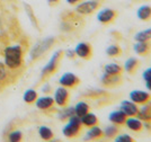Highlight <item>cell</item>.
Wrapping results in <instances>:
<instances>
[{
    "instance_id": "cell-1",
    "label": "cell",
    "mask_w": 151,
    "mask_h": 142,
    "mask_svg": "<svg viewBox=\"0 0 151 142\" xmlns=\"http://www.w3.org/2000/svg\"><path fill=\"white\" fill-rule=\"evenodd\" d=\"M85 25L83 18L77 12H64L62 15L61 30L64 32H75Z\"/></svg>"
},
{
    "instance_id": "cell-2",
    "label": "cell",
    "mask_w": 151,
    "mask_h": 142,
    "mask_svg": "<svg viewBox=\"0 0 151 142\" xmlns=\"http://www.w3.org/2000/svg\"><path fill=\"white\" fill-rule=\"evenodd\" d=\"M4 56H5V64L10 69L18 68L23 62V50L19 45L6 48Z\"/></svg>"
},
{
    "instance_id": "cell-3",
    "label": "cell",
    "mask_w": 151,
    "mask_h": 142,
    "mask_svg": "<svg viewBox=\"0 0 151 142\" xmlns=\"http://www.w3.org/2000/svg\"><path fill=\"white\" fill-rule=\"evenodd\" d=\"M63 56H64V52L62 50H59L52 56L50 61L45 64L44 68L41 71V81L47 80L59 70V66H60V62L62 60Z\"/></svg>"
},
{
    "instance_id": "cell-4",
    "label": "cell",
    "mask_w": 151,
    "mask_h": 142,
    "mask_svg": "<svg viewBox=\"0 0 151 142\" xmlns=\"http://www.w3.org/2000/svg\"><path fill=\"white\" fill-rule=\"evenodd\" d=\"M82 129H83V126L81 124V117L73 114L68 118V124L63 128L62 133L63 136L68 139H75V138L80 136Z\"/></svg>"
},
{
    "instance_id": "cell-5",
    "label": "cell",
    "mask_w": 151,
    "mask_h": 142,
    "mask_svg": "<svg viewBox=\"0 0 151 142\" xmlns=\"http://www.w3.org/2000/svg\"><path fill=\"white\" fill-rule=\"evenodd\" d=\"M55 42H57V38H55V37H46L44 40L37 42V43L33 46V49H32L31 52H29L31 61L37 60L38 58L44 56L45 53L55 44Z\"/></svg>"
},
{
    "instance_id": "cell-6",
    "label": "cell",
    "mask_w": 151,
    "mask_h": 142,
    "mask_svg": "<svg viewBox=\"0 0 151 142\" xmlns=\"http://www.w3.org/2000/svg\"><path fill=\"white\" fill-rule=\"evenodd\" d=\"M101 7V1L99 0H88V1H81L76 6V10L81 16H88L96 12Z\"/></svg>"
},
{
    "instance_id": "cell-7",
    "label": "cell",
    "mask_w": 151,
    "mask_h": 142,
    "mask_svg": "<svg viewBox=\"0 0 151 142\" xmlns=\"http://www.w3.org/2000/svg\"><path fill=\"white\" fill-rule=\"evenodd\" d=\"M124 82V77L123 74H103L101 78V85L105 89H114L123 85Z\"/></svg>"
},
{
    "instance_id": "cell-8",
    "label": "cell",
    "mask_w": 151,
    "mask_h": 142,
    "mask_svg": "<svg viewBox=\"0 0 151 142\" xmlns=\"http://www.w3.org/2000/svg\"><path fill=\"white\" fill-rule=\"evenodd\" d=\"M83 96L89 99H93V100L98 102V103H97V104H99L98 107H103V106H105V105H108L109 102H111V98H112V95L108 93V92L99 90V89L89 90V92H87Z\"/></svg>"
},
{
    "instance_id": "cell-9",
    "label": "cell",
    "mask_w": 151,
    "mask_h": 142,
    "mask_svg": "<svg viewBox=\"0 0 151 142\" xmlns=\"http://www.w3.org/2000/svg\"><path fill=\"white\" fill-rule=\"evenodd\" d=\"M119 17V12L112 9V8H105L98 12L97 15V20L104 26H108L111 24H114L115 20Z\"/></svg>"
},
{
    "instance_id": "cell-10",
    "label": "cell",
    "mask_w": 151,
    "mask_h": 142,
    "mask_svg": "<svg viewBox=\"0 0 151 142\" xmlns=\"http://www.w3.org/2000/svg\"><path fill=\"white\" fill-rule=\"evenodd\" d=\"M80 82H81L80 78L72 72H65L59 79V84L68 89H75L80 85Z\"/></svg>"
},
{
    "instance_id": "cell-11",
    "label": "cell",
    "mask_w": 151,
    "mask_h": 142,
    "mask_svg": "<svg viewBox=\"0 0 151 142\" xmlns=\"http://www.w3.org/2000/svg\"><path fill=\"white\" fill-rule=\"evenodd\" d=\"M54 103L60 107H67L70 102V93L69 89L65 87L60 86L54 92Z\"/></svg>"
},
{
    "instance_id": "cell-12",
    "label": "cell",
    "mask_w": 151,
    "mask_h": 142,
    "mask_svg": "<svg viewBox=\"0 0 151 142\" xmlns=\"http://www.w3.org/2000/svg\"><path fill=\"white\" fill-rule=\"evenodd\" d=\"M76 56L82 60L89 61L93 58V46L88 42H81L79 43L75 49Z\"/></svg>"
},
{
    "instance_id": "cell-13",
    "label": "cell",
    "mask_w": 151,
    "mask_h": 142,
    "mask_svg": "<svg viewBox=\"0 0 151 142\" xmlns=\"http://www.w3.org/2000/svg\"><path fill=\"white\" fill-rule=\"evenodd\" d=\"M130 100L138 106H142L151 100V94L143 90H133L130 93Z\"/></svg>"
},
{
    "instance_id": "cell-14",
    "label": "cell",
    "mask_w": 151,
    "mask_h": 142,
    "mask_svg": "<svg viewBox=\"0 0 151 142\" xmlns=\"http://www.w3.org/2000/svg\"><path fill=\"white\" fill-rule=\"evenodd\" d=\"M120 110L125 113L129 117H134L138 115L139 106L134 104L132 100H122L120 105Z\"/></svg>"
},
{
    "instance_id": "cell-15",
    "label": "cell",
    "mask_w": 151,
    "mask_h": 142,
    "mask_svg": "<svg viewBox=\"0 0 151 142\" xmlns=\"http://www.w3.org/2000/svg\"><path fill=\"white\" fill-rule=\"evenodd\" d=\"M127 115L123 111L121 110H116V111H113L109 115H108V120L111 121L112 124H115V125H119V126H124L125 125V122L127 120Z\"/></svg>"
},
{
    "instance_id": "cell-16",
    "label": "cell",
    "mask_w": 151,
    "mask_h": 142,
    "mask_svg": "<svg viewBox=\"0 0 151 142\" xmlns=\"http://www.w3.org/2000/svg\"><path fill=\"white\" fill-rule=\"evenodd\" d=\"M140 66H141V62L137 58H130L129 60L125 61V64L123 67L126 74H129L130 76H135L138 70L140 69Z\"/></svg>"
},
{
    "instance_id": "cell-17",
    "label": "cell",
    "mask_w": 151,
    "mask_h": 142,
    "mask_svg": "<svg viewBox=\"0 0 151 142\" xmlns=\"http://www.w3.org/2000/svg\"><path fill=\"white\" fill-rule=\"evenodd\" d=\"M137 117L143 123H151V100L139 108Z\"/></svg>"
},
{
    "instance_id": "cell-18",
    "label": "cell",
    "mask_w": 151,
    "mask_h": 142,
    "mask_svg": "<svg viewBox=\"0 0 151 142\" xmlns=\"http://www.w3.org/2000/svg\"><path fill=\"white\" fill-rule=\"evenodd\" d=\"M125 126L131 130L132 132H135V133H140L145 130V126H143V122L140 121L137 116L134 117H127L125 122Z\"/></svg>"
},
{
    "instance_id": "cell-19",
    "label": "cell",
    "mask_w": 151,
    "mask_h": 142,
    "mask_svg": "<svg viewBox=\"0 0 151 142\" xmlns=\"http://www.w3.org/2000/svg\"><path fill=\"white\" fill-rule=\"evenodd\" d=\"M35 104H36V107L41 111H49L51 110L53 106H54V99L53 97H50V96H43L41 98H37L35 100Z\"/></svg>"
},
{
    "instance_id": "cell-20",
    "label": "cell",
    "mask_w": 151,
    "mask_h": 142,
    "mask_svg": "<svg viewBox=\"0 0 151 142\" xmlns=\"http://www.w3.org/2000/svg\"><path fill=\"white\" fill-rule=\"evenodd\" d=\"M104 138V130H101L98 125L90 128L86 134V140L88 141H101Z\"/></svg>"
},
{
    "instance_id": "cell-21",
    "label": "cell",
    "mask_w": 151,
    "mask_h": 142,
    "mask_svg": "<svg viewBox=\"0 0 151 142\" xmlns=\"http://www.w3.org/2000/svg\"><path fill=\"white\" fill-rule=\"evenodd\" d=\"M134 51L139 56H148L151 53V42H137Z\"/></svg>"
},
{
    "instance_id": "cell-22",
    "label": "cell",
    "mask_w": 151,
    "mask_h": 142,
    "mask_svg": "<svg viewBox=\"0 0 151 142\" xmlns=\"http://www.w3.org/2000/svg\"><path fill=\"white\" fill-rule=\"evenodd\" d=\"M81 124L83 128L90 129V128H93V126L99 125V118L97 117L95 114L89 112V113H87L86 115H83L81 117Z\"/></svg>"
},
{
    "instance_id": "cell-23",
    "label": "cell",
    "mask_w": 151,
    "mask_h": 142,
    "mask_svg": "<svg viewBox=\"0 0 151 142\" xmlns=\"http://www.w3.org/2000/svg\"><path fill=\"white\" fill-rule=\"evenodd\" d=\"M121 133V126L119 125H115V124H112V125H108L105 128L104 130V136L105 139H115L116 136Z\"/></svg>"
},
{
    "instance_id": "cell-24",
    "label": "cell",
    "mask_w": 151,
    "mask_h": 142,
    "mask_svg": "<svg viewBox=\"0 0 151 142\" xmlns=\"http://www.w3.org/2000/svg\"><path fill=\"white\" fill-rule=\"evenodd\" d=\"M73 108H75V114L78 115L79 117H82L83 115H86L87 113L91 111L90 105H89L88 103H86V102H78L77 105Z\"/></svg>"
},
{
    "instance_id": "cell-25",
    "label": "cell",
    "mask_w": 151,
    "mask_h": 142,
    "mask_svg": "<svg viewBox=\"0 0 151 142\" xmlns=\"http://www.w3.org/2000/svg\"><path fill=\"white\" fill-rule=\"evenodd\" d=\"M104 72L109 74H123L124 67L117 63H108L104 67Z\"/></svg>"
},
{
    "instance_id": "cell-26",
    "label": "cell",
    "mask_w": 151,
    "mask_h": 142,
    "mask_svg": "<svg viewBox=\"0 0 151 142\" xmlns=\"http://www.w3.org/2000/svg\"><path fill=\"white\" fill-rule=\"evenodd\" d=\"M137 16L141 22H150L151 20V6L140 7L137 12Z\"/></svg>"
},
{
    "instance_id": "cell-27",
    "label": "cell",
    "mask_w": 151,
    "mask_h": 142,
    "mask_svg": "<svg viewBox=\"0 0 151 142\" xmlns=\"http://www.w3.org/2000/svg\"><path fill=\"white\" fill-rule=\"evenodd\" d=\"M38 136L44 141H51L54 138V133H53V131L51 130V128L42 125V126L38 128Z\"/></svg>"
},
{
    "instance_id": "cell-28",
    "label": "cell",
    "mask_w": 151,
    "mask_h": 142,
    "mask_svg": "<svg viewBox=\"0 0 151 142\" xmlns=\"http://www.w3.org/2000/svg\"><path fill=\"white\" fill-rule=\"evenodd\" d=\"M123 54V51L119 44H112L106 49V56L108 58H119Z\"/></svg>"
},
{
    "instance_id": "cell-29",
    "label": "cell",
    "mask_w": 151,
    "mask_h": 142,
    "mask_svg": "<svg viewBox=\"0 0 151 142\" xmlns=\"http://www.w3.org/2000/svg\"><path fill=\"white\" fill-rule=\"evenodd\" d=\"M134 40L137 42H151V28L137 33L134 36Z\"/></svg>"
},
{
    "instance_id": "cell-30",
    "label": "cell",
    "mask_w": 151,
    "mask_h": 142,
    "mask_svg": "<svg viewBox=\"0 0 151 142\" xmlns=\"http://www.w3.org/2000/svg\"><path fill=\"white\" fill-rule=\"evenodd\" d=\"M23 99H24V102L27 103V104L35 103V100L37 99V92L34 90V89H27L25 93H24Z\"/></svg>"
},
{
    "instance_id": "cell-31",
    "label": "cell",
    "mask_w": 151,
    "mask_h": 142,
    "mask_svg": "<svg viewBox=\"0 0 151 142\" xmlns=\"http://www.w3.org/2000/svg\"><path fill=\"white\" fill-rule=\"evenodd\" d=\"M75 114V108L70 107V108H67V110H63V111L59 112L58 113V117L60 118L61 121H68V118Z\"/></svg>"
},
{
    "instance_id": "cell-32",
    "label": "cell",
    "mask_w": 151,
    "mask_h": 142,
    "mask_svg": "<svg viewBox=\"0 0 151 142\" xmlns=\"http://www.w3.org/2000/svg\"><path fill=\"white\" fill-rule=\"evenodd\" d=\"M23 139V133L19 130L12 131L9 134H8V140L10 142H19Z\"/></svg>"
},
{
    "instance_id": "cell-33",
    "label": "cell",
    "mask_w": 151,
    "mask_h": 142,
    "mask_svg": "<svg viewBox=\"0 0 151 142\" xmlns=\"http://www.w3.org/2000/svg\"><path fill=\"white\" fill-rule=\"evenodd\" d=\"M115 142H134L135 140L129 134H119L115 139Z\"/></svg>"
},
{
    "instance_id": "cell-34",
    "label": "cell",
    "mask_w": 151,
    "mask_h": 142,
    "mask_svg": "<svg viewBox=\"0 0 151 142\" xmlns=\"http://www.w3.org/2000/svg\"><path fill=\"white\" fill-rule=\"evenodd\" d=\"M7 77V71L6 68H5V64L0 62V81L5 80Z\"/></svg>"
},
{
    "instance_id": "cell-35",
    "label": "cell",
    "mask_w": 151,
    "mask_h": 142,
    "mask_svg": "<svg viewBox=\"0 0 151 142\" xmlns=\"http://www.w3.org/2000/svg\"><path fill=\"white\" fill-rule=\"evenodd\" d=\"M142 77H143V80L145 81L151 80V68L145 69V71H143V74H142Z\"/></svg>"
},
{
    "instance_id": "cell-36",
    "label": "cell",
    "mask_w": 151,
    "mask_h": 142,
    "mask_svg": "<svg viewBox=\"0 0 151 142\" xmlns=\"http://www.w3.org/2000/svg\"><path fill=\"white\" fill-rule=\"evenodd\" d=\"M64 56H67V58H69V59H75L76 56V52L75 50H67L65 52H64Z\"/></svg>"
},
{
    "instance_id": "cell-37",
    "label": "cell",
    "mask_w": 151,
    "mask_h": 142,
    "mask_svg": "<svg viewBox=\"0 0 151 142\" xmlns=\"http://www.w3.org/2000/svg\"><path fill=\"white\" fill-rule=\"evenodd\" d=\"M81 1H83V0H67V2H68L69 5H71V6H77V5L80 4Z\"/></svg>"
},
{
    "instance_id": "cell-38",
    "label": "cell",
    "mask_w": 151,
    "mask_h": 142,
    "mask_svg": "<svg viewBox=\"0 0 151 142\" xmlns=\"http://www.w3.org/2000/svg\"><path fill=\"white\" fill-rule=\"evenodd\" d=\"M42 90H43V93H45V94L50 93V92H51V87L49 86V85H45V86L42 88Z\"/></svg>"
},
{
    "instance_id": "cell-39",
    "label": "cell",
    "mask_w": 151,
    "mask_h": 142,
    "mask_svg": "<svg viewBox=\"0 0 151 142\" xmlns=\"http://www.w3.org/2000/svg\"><path fill=\"white\" fill-rule=\"evenodd\" d=\"M59 1H60V0H47V4H49L50 6H55Z\"/></svg>"
},
{
    "instance_id": "cell-40",
    "label": "cell",
    "mask_w": 151,
    "mask_h": 142,
    "mask_svg": "<svg viewBox=\"0 0 151 142\" xmlns=\"http://www.w3.org/2000/svg\"><path fill=\"white\" fill-rule=\"evenodd\" d=\"M145 87H147V89L151 93V80L145 81Z\"/></svg>"
},
{
    "instance_id": "cell-41",
    "label": "cell",
    "mask_w": 151,
    "mask_h": 142,
    "mask_svg": "<svg viewBox=\"0 0 151 142\" xmlns=\"http://www.w3.org/2000/svg\"><path fill=\"white\" fill-rule=\"evenodd\" d=\"M99 1H103V0H99Z\"/></svg>"
}]
</instances>
